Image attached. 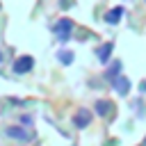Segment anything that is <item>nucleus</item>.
Instances as JSON below:
<instances>
[{"label": "nucleus", "mask_w": 146, "mask_h": 146, "mask_svg": "<svg viewBox=\"0 0 146 146\" xmlns=\"http://www.w3.org/2000/svg\"><path fill=\"white\" fill-rule=\"evenodd\" d=\"M52 32H55V36H57V41H62V43H66V41L71 39V32H73V21H68V18H59V21L55 23V27H52Z\"/></svg>", "instance_id": "obj_1"}, {"label": "nucleus", "mask_w": 146, "mask_h": 146, "mask_svg": "<svg viewBox=\"0 0 146 146\" xmlns=\"http://www.w3.org/2000/svg\"><path fill=\"white\" fill-rule=\"evenodd\" d=\"M5 132H7V137H11V139H16V141H30V139H34V132H27V130L21 128V125H11V128H7Z\"/></svg>", "instance_id": "obj_2"}, {"label": "nucleus", "mask_w": 146, "mask_h": 146, "mask_svg": "<svg viewBox=\"0 0 146 146\" xmlns=\"http://www.w3.org/2000/svg\"><path fill=\"white\" fill-rule=\"evenodd\" d=\"M32 66H34V59H32L30 55H23V57H18V59L14 62V73L23 75V73H27V71H32Z\"/></svg>", "instance_id": "obj_3"}, {"label": "nucleus", "mask_w": 146, "mask_h": 146, "mask_svg": "<svg viewBox=\"0 0 146 146\" xmlns=\"http://www.w3.org/2000/svg\"><path fill=\"white\" fill-rule=\"evenodd\" d=\"M112 87H114V91H119L121 96H125V94L130 91V80H128L125 75H116V78L112 80Z\"/></svg>", "instance_id": "obj_4"}, {"label": "nucleus", "mask_w": 146, "mask_h": 146, "mask_svg": "<svg viewBox=\"0 0 146 146\" xmlns=\"http://www.w3.org/2000/svg\"><path fill=\"white\" fill-rule=\"evenodd\" d=\"M73 123H75V128H87V125L91 123V114H89L87 110H80V112L75 114Z\"/></svg>", "instance_id": "obj_5"}, {"label": "nucleus", "mask_w": 146, "mask_h": 146, "mask_svg": "<svg viewBox=\"0 0 146 146\" xmlns=\"http://www.w3.org/2000/svg\"><path fill=\"white\" fill-rule=\"evenodd\" d=\"M121 16H123V7H112V9L105 14V21H107L110 25H114V23L121 21Z\"/></svg>", "instance_id": "obj_6"}, {"label": "nucleus", "mask_w": 146, "mask_h": 146, "mask_svg": "<svg viewBox=\"0 0 146 146\" xmlns=\"http://www.w3.org/2000/svg\"><path fill=\"white\" fill-rule=\"evenodd\" d=\"M112 50H114V43H103L98 50H96V55H98V59L105 64L107 59H110V55H112Z\"/></svg>", "instance_id": "obj_7"}, {"label": "nucleus", "mask_w": 146, "mask_h": 146, "mask_svg": "<svg viewBox=\"0 0 146 146\" xmlns=\"http://www.w3.org/2000/svg\"><path fill=\"white\" fill-rule=\"evenodd\" d=\"M112 110H114V105H112L110 100H98V103H96V112H98L100 116H107Z\"/></svg>", "instance_id": "obj_8"}, {"label": "nucleus", "mask_w": 146, "mask_h": 146, "mask_svg": "<svg viewBox=\"0 0 146 146\" xmlns=\"http://www.w3.org/2000/svg\"><path fill=\"white\" fill-rule=\"evenodd\" d=\"M57 57H59L62 64H71V62H73V52H68V50H59Z\"/></svg>", "instance_id": "obj_9"}, {"label": "nucleus", "mask_w": 146, "mask_h": 146, "mask_svg": "<svg viewBox=\"0 0 146 146\" xmlns=\"http://www.w3.org/2000/svg\"><path fill=\"white\" fill-rule=\"evenodd\" d=\"M139 89H141V94H146V80H144V82L139 84Z\"/></svg>", "instance_id": "obj_10"}, {"label": "nucleus", "mask_w": 146, "mask_h": 146, "mask_svg": "<svg viewBox=\"0 0 146 146\" xmlns=\"http://www.w3.org/2000/svg\"><path fill=\"white\" fill-rule=\"evenodd\" d=\"M0 62H2V52H0Z\"/></svg>", "instance_id": "obj_11"}]
</instances>
